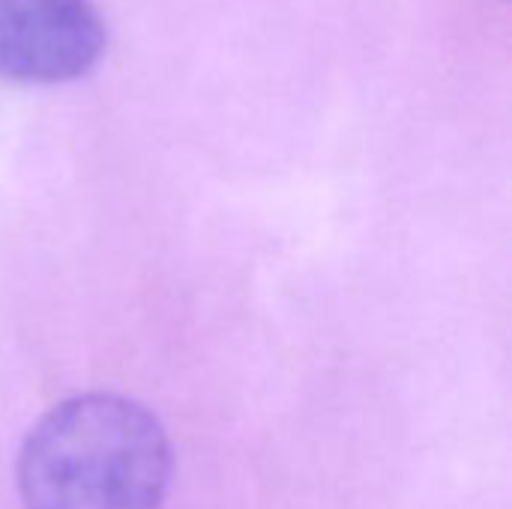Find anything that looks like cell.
Returning <instances> with one entry per match:
<instances>
[{"label":"cell","mask_w":512,"mask_h":509,"mask_svg":"<svg viewBox=\"0 0 512 509\" xmlns=\"http://www.w3.org/2000/svg\"><path fill=\"white\" fill-rule=\"evenodd\" d=\"M171 468L168 435L144 405L87 393L30 429L15 480L24 509H159Z\"/></svg>","instance_id":"1"},{"label":"cell","mask_w":512,"mask_h":509,"mask_svg":"<svg viewBox=\"0 0 512 509\" xmlns=\"http://www.w3.org/2000/svg\"><path fill=\"white\" fill-rule=\"evenodd\" d=\"M105 24L90 0H0V78L60 84L90 72Z\"/></svg>","instance_id":"2"}]
</instances>
